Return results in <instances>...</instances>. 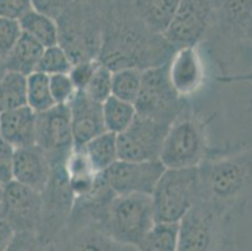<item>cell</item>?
I'll list each match as a JSON object with an SVG mask.
<instances>
[{"label": "cell", "instance_id": "6da1fadb", "mask_svg": "<svg viewBox=\"0 0 252 251\" xmlns=\"http://www.w3.org/2000/svg\"><path fill=\"white\" fill-rule=\"evenodd\" d=\"M176 48L163 36L147 31L132 11L105 18L99 62L112 72L134 68L146 71L168 63Z\"/></svg>", "mask_w": 252, "mask_h": 251}, {"label": "cell", "instance_id": "7a4b0ae2", "mask_svg": "<svg viewBox=\"0 0 252 251\" xmlns=\"http://www.w3.org/2000/svg\"><path fill=\"white\" fill-rule=\"evenodd\" d=\"M200 196L231 211L252 199V147L214 148L198 167Z\"/></svg>", "mask_w": 252, "mask_h": 251}, {"label": "cell", "instance_id": "3957f363", "mask_svg": "<svg viewBox=\"0 0 252 251\" xmlns=\"http://www.w3.org/2000/svg\"><path fill=\"white\" fill-rule=\"evenodd\" d=\"M215 119L201 116L193 109L178 117L168 128L159 161L166 169H196L211 156L208 127Z\"/></svg>", "mask_w": 252, "mask_h": 251}, {"label": "cell", "instance_id": "277c9868", "mask_svg": "<svg viewBox=\"0 0 252 251\" xmlns=\"http://www.w3.org/2000/svg\"><path fill=\"white\" fill-rule=\"evenodd\" d=\"M105 18L103 9L75 0L57 19L58 44L67 52L73 64L98 59Z\"/></svg>", "mask_w": 252, "mask_h": 251}, {"label": "cell", "instance_id": "5b68a950", "mask_svg": "<svg viewBox=\"0 0 252 251\" xmlns=\"http://www.w3.org/2000/svg\"><path fill=\"white\" fill-rule=\"evenodd\" d=\"M198 196V167L166 169L151 193L156 224H178Z\"/></svg>", "mask_w": 252, "mask_h": 251}, {"label": "cell", "instance_id": "8992f818", "mask_svg": "<svg viewBox=\"0 0 252 251\" xmlns=\"http://www.w3.org/2000/svg\"><path fill=\"white\" fill-rule=\"evenodd\" d=\"M230 213L198 197L178 222L177 251H222Z\"/></svg>", "mask_w": 252, "mask_h": 251}, {"label": "cell", "instance_id": "52a82bcc", "mask_svg": "<svg viewBox=\"0 0 252 251\" xmlns=\"http://www.w3.org/2000/svg\"><path fill=\"white\" fill-rule=\"evenodd\" d=\"M138 116L172 124L191 109L189 100L181 98L171 86L167 64L148 68L142 72V84L134 102Z\"/></svg>", "mask_w": 252, "mask_h": 251}, {"label": "cell", "instance_id": "ba28073f", "mask_svg": "<svg viewBox=\"0 0 252 251\" xmlns=\"http://www.w3.org/2000/svg\"><path fill=\"white\" fill-rule=\"evenodd\" d=\"M156 225L151 195H116L104 229L117 241L138 246Z\"/></svg>", "mask_w": 252, "mask_h": 251}, {"label": "cell", "instance_id": "9c48e42d", "mask_svg": "<svg viewBox=\"0 0 252 251\" xmlns=\"http://www.w3.org/2000/svg\"><path fill=\"white\" fill-rule=\"evenodd\" d=\"M42 195V221L38 235L43 241L53 244L68 220L74 206L75 196L70 187L67 160L52 163V174Z\"/></svg>", "mask_w": 252, "mask_h": 251}, {"label": "cell", "instance_id": "30bf717a", "mask_svg": "<svg viewBox=\"0 0 252 251\" xmlns=\"http://www.w3.org/2000/svg\"><path fill=\"white\" fill-rule=\"evenodd\" d=\"M216 0H181L171 25L163 34L176 49L198 45L210 32Z\"/></svg>", "mask_w": 252, "mask_h": 251}, {"label": "cell", "instance_id": "8fae6325", "mask_svg": "<svg viewBox=\"0 0 252 251\" xmlns=\"http://www.w3.org/2000/svg\"><path fill=\"white\" fill-rule=\"evenodd\" d=\"M171 124L137 114L129 127L117 135L119 160H159L168 128Z\"/></svg>", "mask_w": 252, "mask_h": 251}, {"label": "cell", "instance_id": "7c38bea8", "mask_svg": "<svg viewBox=\"0 0 252 251\" xmlns=\"http://www.w3.org/2000/svg\"><path fill=\"white\" fill-rule=\"evenodd\" d=\"M0 218L15 232L38 234L42 221V195L17 181L4 186Z\"/></svg>", "mask_w": 252, "mask_h": 251}, {"label": "cell", "instance_id": "4fadbf2b", "mask_svg": "<svg viewBox=\"0 0 252 251\" xmlns=\"http://www.w3.org/2000/svg\"><path fill=\"white\" fill-rule=\"evenodd\" d=\"M35 144L47 153L50 165L68 160L74 149L68 106L56 105L50 109L36 113Z\"/></svg>", "mask_w": 252, "mask_h": 251}, {"label": "cell", "instance_id": "5bb4252c", "mask_svg": "<svg viewBox=\"0 0 252 251\" xmlns=\"http://www.w3.org/2000/svg\"><path fill=\"white\" fill-rule=\"evenodd\" d=\"M164 170L159 160H118L102 176L116 195H151Z\"/></svg>", "mask_w": 252, "mask_h": 251}, {"label": "cell", "instance_id": "9a60e30c", "mask_svg": "<svg viewBox=\"0 0 252 251\" xmlns=\"http://www.w3.org/2000/svg\"><path fill=\"white\" fill-rule=\"evenodd\" d=\"M53 251H138L133 245L119 243L97 224L68 222L53 241Z\"/></svg>", "mask_w": 252, "mask_h": 251}, {"label": "cell", "instance_id": "2e32d148", "mask_svg": "<svg viewBox=\"0 0 252 251\" xmlns=\"http://www.w3.org/2000/svg\"><path fill=\"white\" fill-rule=\"evenodd\" d=\"M167 74L176 93L189 100L203 87L206 68L198 45L178 48L167 63Z\"/></svg>", "mask_w": 252, "mask_h": 251}, {"label": "cell", "instance_id": "e0dca14e", "mask_svg": "<svg viewBox=\"0 0 252 251\" xmlns=\"http://www.w3.org/2000/svg\"><path fill=\"white\" fill-rule=\"evenodd\" d=\"M67 106L70 113L74 148H82L92 138L105 132L102 103L89 100L84 92L78 91Z\"/></svg>", "mask_w": 252, "mask_h": 251}, {"label": "cell", "instance_id": "ac0fdd59", "mask_svg": "<svg viewBox=\"0 0 252 251\" xmlns=\"http://www.w3.org/2000/svg\"><path fill=\"white\" fill-rule=\"evenodd\" d=\"M52 174L48 155L38 144L15 148L13 179L42 192Z\"/></svg>", "mask_w": 252, "mask_h": 251}, {"label": "cell", "instance_id": "d6986e66", "mask_svg": "<svg viewBox=\"0 0 252 251\" xmlns=\"http://www.w3.org/2000/svg\"><path fill=\"white\" fill-rule=\"evenodd\" d=\"M0 137L14 148L35 144L36 113L29 106L9 110L0 117Z\"/></svg>", "mask_w": 252, "mask_h": 251}, {"label": "cell", "instance_id": "ffe728a7", "mask_svg": "<svg viewBox=\"0 0 252 251\" xmlns=\"http://www.w3.org/2000/svg\"><path fill=\"white\" fill-rule=\"evenodd\" d=\"M181 0H129L136 19L147 31L163 36L178 10Z\"/></svg>", "mask_w": 252, "mask_h": 251}, {"label": "cell", "instance_id": "44dd1931", "mask_svg": "<svg viewBox=\"0 0 252 251\" xmlns=\"http://www.w3.org/2000/svg\"><path fill=\"white\" fill-rule=\"evenodd\" d=\"M43 52L44 47L40 43L23 33L14 48L4 59L8 72L20 73L28 77L32 73L36 72Z\"/></svg>", "mask_w": 252, "mask_h": 251}, {"label": "cell", "instance_id": "7402d4cb", "mask_svg": "<svg viewBox=\"0 0 252 251\" xmlns=\"http://www.w3.org/2000/svg\"><path fill=\"white\" fill-rule=\"evenodd\" d=\"M82 148L97 174L104 172L119 160L117 135L108 131L92 138Z\"/></svg>", "mask_w": 252, "mask_h": 251}, {"label": "cell", "instance_id": "603a6c76", "mask_svg": "<svg viewBox=\"0 0 252 251\" xmlns=\"http://www.w3.org/2000/svg\"><path fill=\"white\" fill-rule=\"evenodd\" d=\"M23 33L33 38L44 48L58 44V23L52 17L32 9L19 20Z\"/></svg>", "mask_w": 252, "mask_h": 251}, {"label": "cell", "instance_id": "cb8c5ba5", "mask_svg": "<svg viewBox=\"0 0 252 251\" xmlns=\"http://www.w3.org/2000/svg\"><path fill=\"white\" fill-rule=\"evenodd\" d=\"M105 131L119 135L129 127L137 116L133 103L126 102L111 96L102 103Z\"/></svg>", "mask_w": 252, "mask_h": 251}, {"label": "cell", "instance_id": "d4e9b609", "mask_svg": "<svg viewBox=\"0 0 252 251\" xmlns=\"http://www.w3.org/2000/svg\"><path fill=\"white\" fill-rule=\"evenodd\" d=\"M27 105V77L20 73L6 72L0 80V113Z\"/></svg>", "mask_w": 252, "mask_h": 251}, {"label": "cell", "instance_id": "484cf974", "mask_svg": "<svg viewBox=\"0 0 252 251\" xmlns=\"http://www.w3.org/2000/svg\"><path fill=\"white\" fill-rule=\"evenodd\" d=\"M27 105L40 113L56 106L50 92L49 75L42 72H34L27 77Z\"/></svg>", "mask_w": 252, "mask_h": 251}, {"label": "cell", "instance_id": "4316f807", "mask_svg": "<svg viewBox=\"0 0 252 251\" xmlns=\"http://www.w3.org/2000/svg\"><path fill=\"white\" fill-rule=\"evenodd\" d=\"M142 72L139 69L125 68L112 74V96L133 103L137 101L142 84Z\"/></svg>", "mask_w": 252, "mask_h": 251}, {"label": "cell", "instance_id": "83f0119b", "mask_svg": "<svg viewBox=\"0 0 252 251\" xmlns=\"http://www.w3.org/2000/svg\"><path fill=\"white\" fill-rule=\"evenodd\" d=\"M178 224H156L137 248L138 251H177Z\"/></svg>", "mask_w": 252, "mask_h": 251}, {"label": "cell", "instance_id": "f1b7e54d", "mask_svg": "<svg viewBox=\"0 0 252 251\" xmlns=\"http://www.w3.org/2000/svg\"><path fill=\"white\" fill-rule=\"evenodd\" d=\"M73 62L69 55L59 44L44 48L42 58L38 64V72L45 73L48 75L67 74L70 72Z\"/></svg>", "mask_w": 252, "mask_h": 251}, {"label": "cell", "instance_id": "f546056e", "mask_svg": "<svg viewBox=\"0 0 252 251\" xmlns=\"http://www.w3.org/2000/svg\"><path fill=\"white\" fill-rule=\"evenodd\" d=\"M112 72L104 64L99 62V66L92 74L88 84L82 92H84L89 100L97 103H103L112 96Z\"/></svg>", "mask_w": 252, "mask_h": 251}, {"label": "cell", "instance_id": "4dcf8cb0", "mask_svg": "<svg viewBox=\"0 0 252 251\" xmlns=\"http://www.w3.org/2000/svg\"><path fill=\"white\" fill-rule=\"evenodd\" d=\"M49 83L50 92H52L53 100H54L56 105L67 106L78 92L69 73L49 75Z\"/></svg>", "mask_w": 252, "mask_h": 251}, {"label": "cell", "instance_id": "1f68e13d", "mask_svg": "<svg viewBox=\"0 0 252 251\" xmlns=\"http://www.w3.org/2000/svg\"><path fill=\"white\" fill-rule=\"evenodd\" d=\"M23 31L18 20L0 18V57L3 59L14 48L22 36Z\"/></svg>", "mask_w": 252, "mask_h": 251}, {"label": "cell", "instance_id": "d6a6232c", "mask_svg": "<svg viewBox=\"0 0 252 251\" xmlns=\"http://www.w3.org/2000/svg\"><path fill=\"white\" fill-rule=\"evenodd\" d=\"M5 251H53V245L43 241L35 232H15Z\"/></svg>", "mask_w": 252, "mask_h": 251}, {"label": "cell", "instance_id": "836d02e7", "mask_svg": "<svg viewBox=\"0 0 252 251\" xmlns=\"http://www.w3.org/2000/svg\"><path fill=\"white\" fill-rule=\"evenodd\" d=\"M15 148L0 137V183L5 186L13 181Z\"/></svg>", "mask_w": 252, "mask_h": 251}, {"label": "cell", "instance_id": "e575fe53", "mask_svg": "<svg viewBox=\"0 0 252 251\" xmlns=\"http://www.w3.org/2000/svg\"><path fill=\"white\" fill-rule=\"evenodd\" d=\"M98 66H99V59L79 62V63L73 64L72 69H70L69 72V75L78 91H83V89L86 88L89 79H91L92 74L94 73V71L97 69Z\"/></svg>", "mask_w": 252, "mask_h": 251}, {"label": "cell", "instance_id": "d590c367", "mask_svg": "<svg viewBox=\"0 0 252 251\" xmlns=\"http://www.w3.org/2000/svg\"><path fill=\"white\" fill-rule=\"evenodd\" d=\"M32 9V0H0V18L19 22Z\"/></svg>", "mask_w": 252, "mask_h": 251}, {"label": "cell", "instance_id": "8d00e7d4", "mask_svg": "<svg viewBox=\"0 0 252 251\" xmlns=\"http://www.w3.org/2000/svg\"><path fill=\"white\" fill-rule=\"evenodd\" d=\"M74 1L75 0H32V5L36 11L47 14L57 20Z\"/></svg>", "mask_w": 252, "mask_h": 251}, {"label": "cell", "instance_id": "74e56055", "mask_svg": "<svg viewBox=\"0 0 252 251\" xmlns=\"http://www.w3.org/2000/svg\"><path fill=\"white\" fill-rule=\"evenodd\" d=\"M245 36L246 40H249L252 44V18L249 20L246 25V31H245ZM216 80L220 83H236V82H247L252 84V68L247 73L242 74H227V75H217ZM249 110L252 112V98L249 103Z\"/></svg>", "mask_w": 252, "mask_h": 251}, {"label": "cell", "instance_id": "f35d334b", "mask_svg": "<svg viewBox=\"0 0 252 251\" xmlns=\"http://www.w3.org/2000/svg\"><path fill=\"white\" fill-rule=\"evenodd\" d=\"M15 231L0 218V251H5L14 238Z\"/></svg>", "mask_w": 252, "mask_h": 251}, {"label": "cell", "instance_id": "ab89813d", "mask_svg": "<svg viewBox=\"0 0 252 251\" xmlns=\"http://www.w3.org/2000/svg\"><path fill=\"white\" fill-rule=\"evenodd\" d=\"M6 72H8V69H6L5 61H4V59L0 57V80L3 79L4 75L6 74Z\"/></svg>", "mask_w": 252, "mask_h": 251}, {"label": "cell", "instance_id": "60d3db41", "mask_svg": "<svg viewBox=\"0 0 252 251\" xmlns=\"http://www.w3.org/2000/svg\"><path fill=\"white\" fill-rule=\"evenodd\" d=\"M82 1H86V3L93 4V5L98 6V5H99V1H100V0H82ZM98 8H99V6H98ZM100 9H102V8H100Z\"/></svg>", "mask_w": 252, "mask_h": 251}, {"label": "cell", "instance_id": "b9f144b4", "mask_svg": "<svg viewBox=\"0 0 252 251\" xmlns=\"http://www.w3.org/2000/svg\"><path fill=\"white\" fill-rule=\"evenodd\" d=\"M3 191H4V186L0 183V205H1V200H3Z\"/></svg>", "mask_w": 252, "mask_h": 251}, {"label": "cell", "instance_id": "7bdbcfd3", "mask_svg": "<svg viewBox=\"0 0 252 251\" xmlns=\"http://www.w3.org/2000/svg\"><path fill=\"white\" fill-rule=\"evenodd\" d=\"M118 1H122V3H129V0H118Z\"/></svg>", "mask_w": 252, "mask_h": 251}, {"label": "cell", "instance_id": "ee69618b", "mask_svg": "<svg viewBox=\"0 0 252 251\" xmlns=\"http://www.w3.org/2000/svg\"><path fill=\"white\" fill-rule=\"evenodd\" d=\"M0 117H1V113H0Z\"/></svg>", "mask_w": 252, "mask_h": 251}]
</instances>
